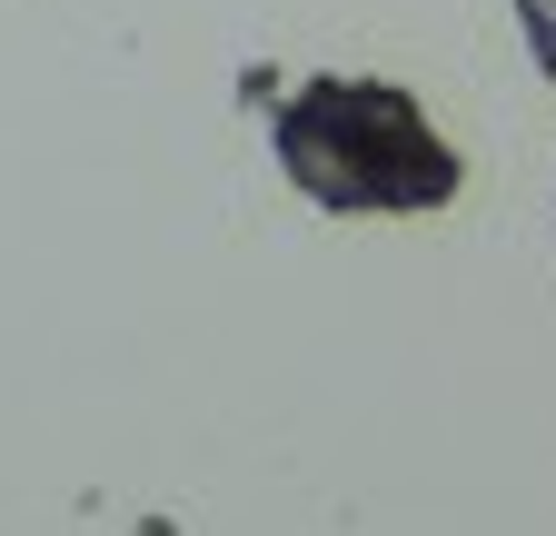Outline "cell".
<instances>
[{
    "label": "cell",
    "instance_id": "cell-1",
    "mask_svg": "<svg viewBox=\"0 0 556 536\" xmlns=\"http://www.w3.org/2000/svg\"><path fill=\"white\" fill-rule=\"evenodd\" d=\"M268 140L289 189L328 219H417L467 189V159L428 129L417 90L397 80H299L268 110Z\"/></svg>",
    "mask_w": 556,
    "mask_h": 536
},
{
    "label": "cell",
    "instance_id": "cell-2",
    "mask_svg": "<svg viewBox=\"0 0 556 536\" xmlns=\"http://www.w3.org/2000/svg\"><path fill=\"white\" fill-rule=\"evenodd\" d=\"M517 21H527V50H536V71L556 80V0H517Z\"/></svg>",
    "mask_w": 556,
    "mask_h": 536
}]
</instances>
